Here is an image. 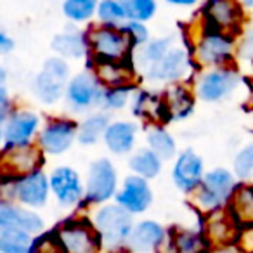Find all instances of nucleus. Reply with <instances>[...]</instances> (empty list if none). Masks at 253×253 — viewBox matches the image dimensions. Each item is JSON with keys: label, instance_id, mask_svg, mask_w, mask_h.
<instances>
[{"label": "nucleus", "instance_id": "35", "mask_svg": "<svg viewBox=\"0 0 253 253\" xmlns=\"http://www.w3.org/2000/svg\"><path fill=\"white\" fill-rule=\"evenodd\" d=\"M97 16L104 25L118 26L126 19L125 9H123L120 0H101L97 4Z\"/></svg>", "mask_w": 253, "mask_h": 253}, {"label": "nucleus", "instance_id": "24", "mask_svg": "<svg viewBox=\"0 0 253 253\" xmlns=\"http://www.w3.org/2000/svg\"><path fill=\"white\" fill-rule=\"evenodd\" d=\"M95 78L104 88L132 85V71L123 63H102V61H97V64H95Z\"/></svg>", "mask_w": 253, "mask_h": 253}, {"label": "nucleus", "instance_id": "20", "mask_svg": "<svg viewBox=\"0 0 253 253\" xmlns=\"http://www.w3.org/2000/svg\"><path fill=\"white\" fill-rule=\"evenodd\" d=\"M40 125V118L32 111H16L4 126V141L7 144H26L32 141Z\"/></svg>", "mask_w": 253, "mask_h": 253}, {"label": "nucleus", "instance_id": "18", "mask_svg": "<svg viewBox=\"0 0 253 253\" xmlns=\"http://www.w3.org/2000/svg\"><path fill=\"white\" fill-rule=\"evenodd\" d=\"M7 229H19V231L35 234L43 229V220L33 210L0 203V231H7Z\"/></svg>", "mask_w": 253, "mask_h": 253}, {"label": "nucleus", "instance_id": "25", "mask_svg": "<svg viewBox=\"0 0 253 253\" xmlns=\"http://www.w3.org/2000/svg\"><path fill=\"white\" fill-rule=\"evenodd\" d=\"M52 49L59 54L61 57H71V59H80L87 52V35L82 32H64L54 37Z\"/></svg>", "mask_w": 253, "mask_h": 253}, {"label": "nucleus", "instance_id": "44", "mask_svg": "<svg viewBox=\"0 0 253 253\" xmlns=\"http://www.w3.org/2000/svg\"><path fill=\"white\" fill-rule=\"evenodd\" d=\"M14 49V42L11 37H7L4 32H0V54H7Z\"/></svg>", "mask_w": 253, "mask_h": 253}, {"label": "nucleus", "instance_id": "46", "mask_svg": "<svg viewBox=\"0 0 253 253\" xmlns=\"http://www.w3.org/2000/svg\"><path fill=\"white\" fill-rule=\"evenodd\" d=\"M170 5H177V7H191L198 2V0H167Z\"/></svg>", "mask_w": 253, "mask_h": 253}, {"label": "nucleus", "instance_id": "21", "mask_svg": "<svg viewBox=\"0 0 253 253\" xmlns=\"http://www.w3.org/2000/svg\"><path fill=\"white\" fill-rule=\"evenodd\" d=\"M165 229L155 220L139 222L126 239V246L135 253H149L158 250L165 241Z\"/></svg>", "mask_w": 253, "mask_h": 253}, {"label": "nucleus", "instance_id": "2", "mask_svg": "<svg viewBox=\"0 0 253 253\" xmlns=\"http://www.w3.org/2000/svg\"><path fill=\"white\" fill-rule=\"evenodd\" d=\"M94 229L101 241V248L115 250L125 245L132 229V213L126 211L123 207L116 205H106L94 215Z\"/></svg>", "mask_w": 253, "mask_h": 253}, {"label": "nucleus", "instance_id": "15", "mask_svg": "<svg viewBox=\"0 0 253 253\" xmlns=\"http://www.w3.org/2000/svg\"><path fill=\"white\" fill-rule=\"evenodd\" d=\"M102 88L104 87L97 82L95 75L80 73L68 82L66 97L70 101V104H73L75 108L85 109L101 102Z\"/></svg>", "mask_w": 253, "mask_h": 253}, {"label": "nucleus", "instance_id": "48", "mask_svg": "<svg viewBox=\"0 0 253 253\" xmlns=\"http://www.w3.org/2000/svg\"><path fill=\"white\" fill-rule=\"evenodd\" d=\"M245 5H250V7H253V0H241Z\"/></svg>", "mask_w": 253, "mask_h": 253}, {"label": "nucleus", "instance_id": "6", "mask_svg": "<svg viewBox=\"0 0 253 253\" xmlns=\"http://www.w3.org/2000/svg\"><path fill=\"white\" fill-rule=\"evenodd\" d=\"M70 75L68 63L63 57H49L43 68L35 78V94L45 104H54L66 88V80Z\"/></svg>", "mask_w": 253, "mask_h": 253}, {"label": "nucleus", "instance_id": "31", "mask_svg": "<svg viewBox=\"0 0 253 253\" xmlns=\"http://www.w3.org/2000/svg\"><path fill=\"white\" fill-rule=\"evenodd\" d=\"M148 146L153 153L160 156L162 160H170L175 156L177 146L173 137L165 130V128H151L148 132Z\"/></svg>", "mask_w": 253, "mask_h": 253}, {"label": "nucleus", "instance_id": "49", "mask_svg": "<svg viewBox=\"0 0 253 253\" xmlns=\"http://www.w3.org/2000/svg\"><path fill=\"white\" fill-rule=\"evenodd\" d=\"M2 139H4V128L0 126V142H2Z\"/></svg>", "mask_w": 253, "mask_h": 253}, {"label": "nucleus", "instance_id": "22", "mask_svg": "<svg viewBox=\"0 0 253 253\" xmlns=\"http://www.w3.org/2000/svg\"><path fill=\"white\" fill-rule=\"evenodd\" d=\"M137 126L130 122H113L104 132V144L113 155H126L135 144Z\"/></svg>", "mask_w": 253, "mask_h": 253}, {"label": "nucleus", "instance_id": "45", "mask_svg": "<svg viewBox=\"0 0 253 253\" xmlns=\"http://www.w3.org/2000/svg\"><path fill=\"white\" fill-rule=\"evenodd\" d=\"M207 253H243L241 250L238 248V245H218V246H213V248L210 250V252H207Z\"/></svg>", "mask_w": 253, "mask_h": 253}, {"label": "nucleus", "instance_id": "19", "mask_svg": "<svg viewBox=\"0 0 253 253\" xmlns=\"http://www.w3.org/2000/svg\"><path fill=\"white\" fill-rule=\"evenodd\" d=\"M236 229H238V222L232 217L231 210L227 211L224 208H215L208 211L205 220V236L215 246L229 245L234 239Z\"/></svg>", "mask_w": 253, "mask_h": 253}, {"label": "nucleus", "instance_id": "13", "mask_svg": "<svg viewBox=\"0 0 253 253\" xmlns=\"http://www.w3.org/2000/svg\"><path fill=\"white\" fill-rule=\"evenodd\" d=\"M238 84V75L229 68H217L205 73L198 82V95L207 102H217L227 97Z\"/></svg>", "mask_w": 253, "mask_h": 253}, {"label": "nucleus", "instance_id": "8", "mask_svg": "<svg viewBox=\"0 0 253 253\" xmlns=\"http://www.w3.org/2000/svg\"><path fill=\"white\" fill-rule=\"evenodd\" d=\"M196 59L205 66H224L234 54V39L218 32L205 30L196 42Z\"/></svg>", "mask_w": 253, "mask_h": 253}, {"label": "nucleus", "instance_id": "12", "mask_svg": "<svg viewBox=\"0 0 253 253\" xmlns=\"http://www.w3.org/2000/svg\"><path fill=\"white\" fill-rule=\"evenodd\" d=\"M189 73V57L184 49L170 47V50L153 66L146 70V77L153 82H177Z\"/></svg>", "mask_w": 253, "mask_h": 253}, {"label": "nucleus", "instance_id": "14", "mask_svg": "<svg viewBox=\"0 0 253 253\" xmlns=\"http://www.w3.org/2000/svg\"><path fill=\"white\" fill-rule=\"evenodd\" d=\"M49 179L40 170L30 175L19 177L12 182V196L26 207H43L49 198Z\"/></svg>", "mask_w": 253, "mask_h": 253}, {"label": "nucleus", "instance_id": "37", "mask_svg": "<svg viewBox=\"0 0 253 253\" xmlns=\"http://www.w3.org/2000/svg\"><path fill=\"white\" fill-rule=\"evenodd\" d=\"M130 92H132V85L102 88L101 104H104L108 109H120L126 104V101L130 97Z\"/></svg>", "mask_w": 253, "mask_h": 253}, {"label": "nucleus", "instance_id": "7", "mask_svg": "<svg viewBox=\"0 0 253 253\" xmlns=\"http://www.w3.org/2000/svg\"><path fill=\"white\" fill-rule=\"evenodd\" d=\"M57 239L64 253H99L101 241L94 225L87 222H66L57 229Z\"/></svg>", "mask_w": 253, "mask_h": 253}, {"label": "nucleus", "instance_id": "28", "mask_svg": "<svg viewBox=\"0 0 253 253\" xmlns=\"http://www.w3.org/2000/svg\"><path fill=\"white\" fill-rule=\"evenodd\" d=\"M109 125V118L104 113H95V115L88 116L80 126H78L77 139L80 144L92 146L97 142L99 137H102Z\"/></svg>", "mask_w": 253, "mask_h": 253}, {"label": "nucleus", "instance_id": "42", "mask_svg": "<svg viewBox=\"0 0 253 253\" xmlns=\"http://www.w3.org/2000/svg\"><path fill=\"white\" fill-rule=\"evenodd\" d=\"M239 54L243 57H253V30L243 39L241 45H239Z\"/></svg>", "mask_w": 253, "mask_h": 253}, {"label": "nucleus", "instance_id": "47", "mask_svg": "<svg viewBox=\"0 0 253 253\" xmlns=\"http://www.w3.org/2000/svg\"><path fill=\"white\" fill-rule=\"evenodd\" d=\"M9 116H11L9 115V104H0V126L5 125Z\"/></svg>", "mask_w": 253, "mask_h": 253}, {"label": "nucleus", "instance_id": "9", "mask_svg": "<svg viewBox=\"0 0 253 253\" xmlns=\"http://www.w3.org/2000/svg\"><path fill=\"white\" fill-rule=\"evenodd\" d=\"M118 175L113 163L106 158L94 162L88 170L87 179V200L92 203H106L116 193Z\"/></svg>", "mask_w": 253, "mask_h": 253}, {"label": "nucleus", "instance_id": "27", "mask_svg": "<svg viewBox=\"0 0 253 253\" xmlns=\"http://www.w3.org/2000/svg\"><path fill=\"white\" fill-rule=\"evenodd\" d=\"M162 162L163 160L156 153H153L149 148L139 149L130 158V170L134 172V175H139L148 180L162 172Z\"/></svg>", "mask_w": 253, "mask_h": 253}, {"label": "nucleus", "instance_id": "36", "mask_svg": "<svg viewBox=\"0 0 253 253\" xmlns=\"http://www.w3.org/2000/svg\"><path fill=\"white\" fill-rule=\"evenodd\" d=\"M170 42L172 39H155L148 42L141 50V64L148 70L155 63H158L163 56L170 50Z\"/></svg>", "mask_w": 253, "mask_h": 253}, {"label": "nucleus", "instance_id": "4", "mask_svg": "<svg viewBox=\"0 0 253 253\" xmlns=\"http://www.w3.org/2000/svg\"><path fill=\"white\" fill-rule=\"evenodd\" d=\"M234 189V175L227 169H213L205 173L203 180L198 186L196 201L207 211L222 208V205L232 196Z\"/></svg>", "mask_w": 253, "mask_h": 253}, {"label": "nucleus", "instance_id": "23", "mask_svg": "<svg viewBox=\"0 0 253 253\" xmlns=\"http://www.w3.org/2000/svg\"><path fill=\"white\" fill-rule=\"evenodd\" d=\"M163 101V109H165L167 120H180L189 116V113L194 108V99L191 92L182 85H175L165 94Z\"/></svg>", "mask_w": 253, "mask_h": 253}, {"label": "nucleus", "instance_id": "34", "mask_svg": "<svg viewBox=\"0 0 253 253\" xmlns=\"http://www.w3.org/2000/svg\"><path fill=\"white\" fill-rule=\"evenodd\" d=\"M99 0H64L63 11L68 19L75 23H84L97 11Z\"/></svg>", "mask_w": 253, "mask_h": 253}, {"label": "nucleus", "instance_id": "40", "mask_svg": "<svg viewBox=\"0 0 253 253\" xmlns=\"http://www.w3.org/2000/svg\"><path fill=\"white\" fill-rule=\"evenodd\" d=\"M128 37H130L132 43L134 45H144L148 42V28L144 26V23H137V21H128L123 26Z\"/></svg>", "mask_w": 253, "mask_h": 253}, {"label": "nucleus", "instance_id": "16", "mask_svg": "<svg viewBox=\"0 0 253 253\" xmlns=\"http://www.w3.org/2000/svg\"><path fill=\"white\" fill-rule=\"evenodd\" d=\"M205 177L203 172V160L194 151H182L175 160V165L172 170V179L175 186L184 193L198 189Z\"/></svg>", "mask_w": 253, "mask_h": 253}, {"label": "nucleus", "instance_id": "3", "mask_svg": "<svg viewBox=\"0 0 253 253\" xmlns=\"http://www.w3.org/2000/svg\"><path fill=\"white\" fill-rule=\"evenodd\" d=\"M43 165V151L39 146L7 144L0 151V177L4 179H19L39 172Z\"/></svg>", "mask_w": 253, "mask_h": 253}, {"label": "nucleus", "instance_id": "43", "mask_svg": "<svg viewBox=\"0 0 253 253\" xmlns=\"http://www.w3.org/2000/svg\"><path fill=\"white\" fill-rule=\"evenodd\" d=\"M7 71L4 68H0V104H7Z\"/></svg>", "mask_w": 253, "mask_h": 253}, {"label": "nucleus", "instance_id": "38", "mask_svg": "<svg viewBox=\"0 0 253 253\" xmlns=\"http://www.w3.org/2000/svg\"><path fill=\"white\" fill-rule=\"evenodd\" d=\"M234 173L239 179L253 177V142L246 144L234 158Z\"/></svg>", "mask_w": 253, "mask_h": 253}, {"label": "nucleus", "instance_id": "26", "mask_svg": "<svg viewBox=\"0 0 253 253\" xmlns=\"http://www.w3.org/2000/svg\"><path fill=\"white\" fill-rule=\"evenodd\" d=\"M232 217L239 224H253V186L241 184L232 193Z\"/></svg>", "mask_w": 253, "mask_h": 253}, {"label": "nucleus", "instance_id": "17", "mask_svg": "<svg viewBox=\"0 0 253 253\" xmlns=\"http://www.w3.org/2000/svg\"><path fill=\"white\" fill-rule=\"evenodd\" d=\"M153 193L148 180L139 175L126 177L120 193L116 194V203L130 213H142L151 205Z\"/></svg>", "mask_w": 253, "mask_h": 253}, {"label": "nucleus", "instance_id": "29", "mask_svg": "<svg viewBox=\"0 0 253 253\" xmlns=\"http://www.w3.org/2000/svg\"><path fill=\"white\" fill-rule=\"evenodd\" d=\"M33 238L30 232L19 229L0 231V253H30Z\"/></svg>", "mask_w": 253, "mask_h": 253}, {"label": "nucleus", "instance_id": "30", "mask_svg": "<svg viewBox=\"0 0 253 253\" xmlns=\"http://www.w3.org/2000/svg\"><path fill=\"white\" fill-rule=\"evenodd\" d=\"M165 246H169L170 253H203L205 250L203 238L193 231H177Z\"/></svg>", "mask_w": 253, "mask_h": 253}, {"label": "nucleus", "instance_id": "41", "mask_svg": "<svg viewBox=\"0 0 253 253\" xmlns=\"http://www.w3.org/2000/svg\"><path fill=\"white\" fill-rule=\"evenodd\" d=\"M238 248L243 253H253V224H246L245 229L239 232Z\"/></svg>", "mask_w": 253, "mask_h": 253}, {"label": "nucleus", "instance_id": "10", "mask_svg": "<svg viewBox=\"0 0 253 253\" xmlns=\"http://www.w3.org/2000/svg\"><path fill=\"white\" fill-rule=\"evenodd\" d=\"M77 132L78 125L73 120H52L40 132L39 148L47 155H63L64 151L71 148L73 141L77 139Z\"/></svg>", "mask_w": 253, "mask_h": 253}, {"label": "nucleus", "instance_id": "5", "mask_svg": "<svg viewBox=\"0 0 253 253\" xmlns=\"http://www.w3.org/2000/svg\"><path fill=\"white\" fill-rule=\"evenodd\" d=\"M205 28L224 35H234L241 28L243 9L238 0H207L203 5Z\"/></svg>", "mask_w": 253, "mask_h": 253}, {"label": "nucleus", "instance_id": "32", "mask_svg": "<svg viewBox=\"0 0 253 253\" xmlns=\"http://www.w3.org/2000/svg\"><path fill=\"white\" fill-rule=\"evenodd\" d=\"M125 9L126 21L146 23L156 14V0H120Z\"/></svg>", "mask_w": 253, "mask_h": 253}, {"label": "nucleus", "instance_id": "11", "mask_svg": "<svg viewBox=\"0 0 253 253\" xmlns=\"http://www.w3.org/2000/svg\"><path fill=\"white\" fill-rule=\"evenodd\" d=\"M49 187L63 207H73L84 196L80 175L71 167H57L49 177Z\"/></svg>", "mask_w": 253, "mask_h": 253}, {"label": "nucleus", "instance_id": "33", "mask_svg": "<svg viewBox=\"0 0 253 253\" xmlns=\"http://www.w3.org/2000/svg\"><path fill=\"white\" fill-rule=\"evenodd\" d=\"M134 111H135V115L144 116V118L167 120L165 109H163V101L160 97H156V95L149 94V92H141V94L135 97Z\"/></svg>", "mask_w": 253, "mask_h": 253}, {"label": "nucleus", "instance_id": "1", "mask_svg": "<svg viewBox=\"0 0 253 253\" xmlns=\"http://www.w3.org/2000/svg\"><path fill=\"white\" fill-rule=\"evenodd\" d=\"M87 45L95 61L102 63H123L130 54L132 40L123 26H95L87 33Z\"/></svg>", "mask_w": 253, "mask_h": 253}, {"label": "nucleus", "instance_id": "39", "mask_svg": "<svg viewBox=\"0 0 253 253\" xmlns=\"http://www.w3.org/2000/svg\"><path fill=\"white\" fill-rule=\"evenodd\" d=\"M30 253H64L59 239L54 236H43L39 241H33Z\"/></svg>", "mask_w": 253, "mask_h": 253}]
</instances>
